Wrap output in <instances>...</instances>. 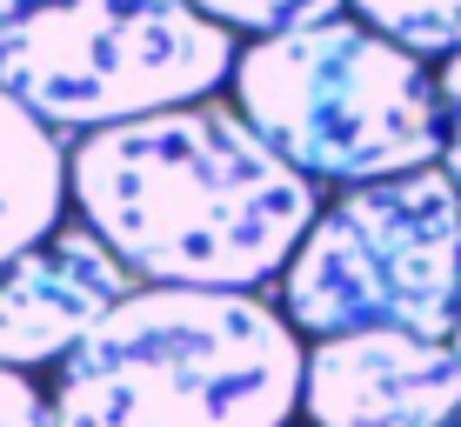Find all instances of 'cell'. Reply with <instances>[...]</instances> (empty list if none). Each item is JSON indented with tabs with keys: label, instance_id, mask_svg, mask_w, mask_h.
<instances>
[{
	"label": "cell",
	"instance_id": "obj_1",
	"mask_svg": "<svg viewBox=\"0 0 461 427\" xmlns=\"http://www.w3.org/2000/svg\"><path fill=\"white\" fill-rule=\"evenodd\" d=\"M74 214L140 280L261 294L321 220V181L281 161L234 101H187L68 140Z\"/></svg>",
	"mask_w": 461,
	"mask_h": 427
},
{
	"label": "cell",
	"instance_id": "obj_2",
	"mask_svg": "<svg viewBox=\"0 0 461 427\" xmlns=\"http://www.w3.org/2000/svg\"><path fill=\"white\" fill-rule=\"evenodd\" d=\"M308 334L281 300L140 280L47 381L54 427H294Z\"/></svg>",
	"mask_w": 461,
	"mask_h": 427
},
{
	"label": "cell",
	"instance_id": "obj_3",
	"mask_svg": "<svg viewBox=\"0 0 461 427\" xmlns=\"http://www.w3.org/2000/svg\"><path fill=\"white\" fill-rule=\"evenodd\" d=\"M234 107L261 140L321 187H368L441 167V74L361 13L248 40L234 60Z\"/></svg>",
	"mask_w": 461,
	"mask_h": 427
},
{
	"label": "cell",
	"instance_id": "obj_4",
	"mask_svg": "<svg viewBox=\"0 0 461 427\" xmlns=\"http://www.w3.org/2000/svg\"><path fill=\"white\" fill-rule=\"evenodd\" d=\"M241 34L194 0H0V93L94 134L234 81Z\"/></svg>",
	"mask_w": 461,
	"mask_h": 427
},
{
	"label": "cell",
	"instance_id": "obj_5",
	"mask_svg": "<svg viewBox=\"0 0 461 427\" xmlns=\"http://www.w3.org/2000/svg\"><path fill=\"white\" fill-rule=\"evenodd\" d=\"M275 300L308 341L361 327L448 341L461 321V181L448 167H415L394 181L335 187L275 280Z\"/></svg>",
	"mask_w": 461,
	"mask_h": 427
},
{
	"label": "cell",
	"instance_id": "obj_6",
	"mask_svg": "<svg viewBox=\"0 0 461 427\" xmlns=\"http://www.w3.org/2000/svg\"><path fill=\"white\" fill-rule=\"evenodd\" d=\"M301 427H461L455 341L408 327L308 341Z\"/></svg>",
	"mask_w": 461,
	"mask_h": 427
},
{
	"label": "cell",
	"instance_id": "obj_7",
	"mask_svg": "<svg viewBox=\"0 0 461 427\" xmlns=\"http://www.w3.org/2000/svg\"><path fill=\"white\" fill-rule=\"evenodd\" d=\"M134 288V267L81 214H68L0 274V360L21 374H54Z\"/></svg>",
	"mask_w": 461,
	"mask_h": 427
},
{
	"label": "cell",
	"instance_id": "obj_8",
	"mask_svg": "<svg viewBox=\"0 0 461 427\" xmlns=\"http://www.w3.org/2000/svg\"><path fill=\"white\" fill-rule=\"evenodd\" d=\"M68 134L0 93V274L68 220Z\"/></svg>",
	"mask_w": 461,
	"mask_h": 427
},
{
	"label": "cell",
	"instance_id": "obj_9",
	"mask_svg": "<svg viewBox=\"0 0 461 427\" xmlns=\"http://www.w3.org/2000/svg\"><path fill=\"white\" fill-rule=\"evenodd\" d=\"M348 13H361L375 34L402 40L435 67L461 54V0H348Z\"/></svg>",
	"mask_w": 461,
	"mask_h": 427
},
{
	"label": "cell",
	"instance_id": "obj_10",
	"mask_svg": "<svg viewBox=\"0 0 461 427\" xmlns=\"http://www.w3.org/2000/svg\"><path fill=\"white\" fill-rule=\"evenodd\" d=\"M201 13H214L221 27H234L241 40H267V34H294V27L335 21L348 13V0H194Z\"/></svg>",
	"mask_w": 461,
	"mask_h": 427
},
{
	"label": "cell",
	"instance_id": "obj_11",
	"mask_svg": "<svg viewBox=\"0 0 461 427\" xmlns=\"http://www.w3.org/2000/svg\"><path fill=\"white\" fill-rule=\"evenodd\" d=\"M0 427H54L41 374H21V368H7V360H0Z\"/></svg>",
	"mask_w": 461,
	"mask_h": 427
},
{
	"label": "cell",
	"instance_id": "obj_12",
	"mask_svg": "<svg viewBox=\"0 0 461 427\" xmlns=\"http://www.w3.org/2000/svg\"><path fill=\"white\" fill-rule=\"evenodd\" d=\"M441 114H448V140H441V167L461 181V54L455 60H441Z\"/></svg>",
	"mask_w": 461,
	"mask_h": 427
},
{
	"label": "cell",
	"instance_id": "obj_13",
	"mask_svg": "<svg viewBox=\"0 0 461 427\" xmlns=\"http://www.w3.org/2000/svg\"><path fill=\"white\" fill-rule=\"evenodd\" d=\"M448 341H455V354H461V321H455V334H448Z\"/></svg>",
	"mask_w": 461,
	"mask_h": 427
}]
</instances>
